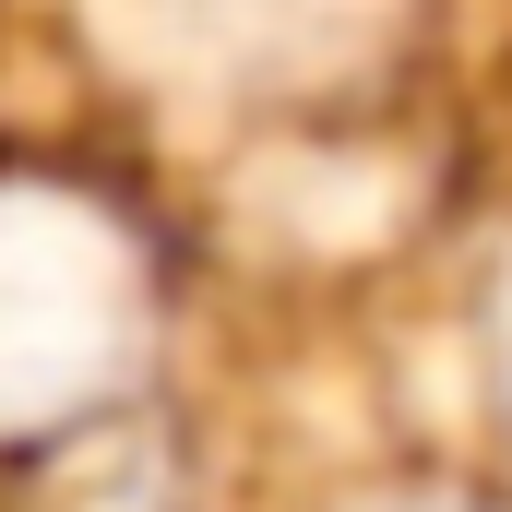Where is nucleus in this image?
Returning a JSON list of instances; mask_svg holds the SVG:
<instances>
[{
  "label": "nucleus",
  "instance_id": "1",
  "mask_svg": "<svg viewBox=\"0 0 512 512\" xmlns=\"http://www.w3.org/2000/svg\"><path fill=\"white\" fill-rule=\"evenodd\" d=\"M143 286L96 215L0 191V429H60L131 370Z\"/></svg>",
  "mask_w": 512,
  "mask_h": 512
}]
</instances>
